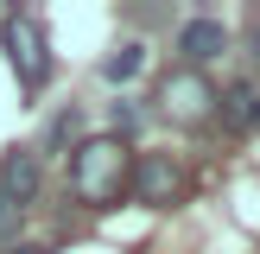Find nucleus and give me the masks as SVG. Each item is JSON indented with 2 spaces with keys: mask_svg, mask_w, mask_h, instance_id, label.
<instances>
[{
  "mask_svg": "<svg viewBox=\"0 0 260 254\" xmlns=\"http://www.w3.org/2000/svg\"><path fill=\"white\" fill-rule=\"evenodd\" d=\"M127 146L114 134H83L70 146V197L83 203V210H108V203H121L127 190Z\"/></svg>",
  "mask_w": 260,
  "mask_h": 254,
  "instance_id": "obj_1",
  "label": "nucleus"
},
{
  "mask_svg": "<svg viewBox=\"0 0 260 254\" xmlns=\"http://www.w3.org/2000/svg\"><path fill=\"white\" fill-rule=\"evenodd\" d=\"M0 51H7L13 76H19L25 96H38V89L51 83V45H45V25L32 19V13H7L0 19Z\"/></svg>",
  "mask_w": 260,
  "mask_h": 254,
  "instance_id": "obj_2",
  "label": "nucleus"
},
{
  "mask_svg": "<svg viewBox=\"0 0 260 254\" xmlns=\"http://www.w3.org/2000/svg\"><path fill=\"white\" fill-rule=\"evenodd\" d=\"M159 114L172 127H210L216 121V89L203 70H172L159 83Z\"/></svg>",
  "mask_w": 260,
  "mask_h": 254,
  "instance_id": "obj_3",
  "label": "nucleus"
},
{
  "mask_svg": "<svg viewBox=\"0 0 260 254\" xmlns=\"http://www.w3.org/2000/svg\"><path fill=\"white\" fill-rule=\"evenodd\" d=\"M127 190H134V203H146V210H172V203L184 197V172H178L172 152H140V159L127 165Z\"/></svg>",
  "mask_w": 260,
  "mask_h": 254,
  "instance_id": "obj_4",
  "label": "nucleus"
},
{
  "mask_svg": "<svg viewBox=\"0 0 260 254\" xmlns=\"http://www.w3.org/2000/svg\"><path fill=\"white\" fill-rule=\"evenodd\" d=\"M38 184H45V165H38L32 146H13L7 159H0V197L13 203V210H25V203L38 197Z\"/></svg>",
  "mask_w": 260,
  "mask_h": 254,
  "instance_id": "obj_5",
  "label": "nucleus"
},
{
  "mask_svg": "<svg viewBox=\"0 0 260 254\" xmlns=\"http://www.w3.org/2000/svg\"><path fill=\"white\" fill-rule=\"evenodd\" d=\"M178 51H184V70H197V64H216V57L229 51V25H222V19H203V13H197V19H184V25H178Z\"/></svg>",
  "mask_w": 260,
  "mask_h": 254,
  "instance_id": "obj_6",
  "label": "nucleus"
},
{
  "mask_svg": "<svg viewBox=\"0 0 260 254\" xmlns=\"http://www.w3.org/2000/svg\"><path fill=\"white\" fill-rule=\"evenodd\" d=\"M216 121L229 134H260V83H235L216 96Z\"/></svg>",
  "mask_w": 260,
  "mask_h": 254,
  "instance_id": "obj_7",
  "label": "nucleus"
},
{
  "mask_svg": "<svg viewBox=\"0 0 260 254\" xmlns=\"http://www.w3.org/2000/svg\"><path fill=\"white\" fill-rule=\"evenodd\" d=\"M140 70H146V45H134V38H127V45H114L108 57H102V76H108V83H134Z\"/></svg>",
  "mask_w": 260,
  "mask_h": 254,
  "instance_id": "obj_8",
  "label": "nucleus"
},
{
  "mask_svg": "<svg viewBox=\"0 0 260 254\" xmlns=\"http://www.w3.org/2000/svg\"><path fill=\"white\" fill-rule=\"evenodd\" d=\"M76 140H83V108L51 114V127H45V152H63V146H76Z\"/></svg>",
  "mask_w": 260,
  "mask_h": 254,
  "instance_id": "obj_9",
  "label": "nucleus"
},
{
  "mask_svg": "<svg viewBox=\"0 0 260 254\" xmlns=\"http://www.w3.org/2000/svg\"><path fill=\"white\" fill-rule=\"evenodd\" d=\"M108 127H114V140H121V146H127V140H134L140 134V127H146V114H140V102H108Z\"/></svg>",
  "mask_w": 260,
  "mask_h": 254,
  "instance_id": "obj_10",
  "label": "nucleus"
},
{
  "mask_svg": "<svg viewBox=\"0 0 260 254\" xmlns=\"http://www.w3.org/2000/svg\"><path fill=\"white\" fill-rule=\"evenodd\" d=\"M0 235H7V241H19V210H13L7 197H0Z\"/></svg>",
  "mask_w": 260,
  "mask_h": 254,
  "instance_id": "obj_11",
  "label": "nucleus"
},
{
  "mask_svg": "<svg viewBox=\"0 0 260 254\" xmlns=\"http://www.w3.org/2000/svg\"><path fill=\"white\" fill-rule=\"evenodd\" d=\"M7 254H51V248H45V241H13Z\"/></svg>",
  "mask_w": 260,
  "mask_h": 254,
  "instance_id": "obj_12",
  "label": "nucleus"
},
{
  "mask_svg": "<svg viewBox=\"0 0 260 254\" xmlns=\"http://www.w3.org/2000/svg\"><path fill=\"white\" fill-rule=\"evenodd\" d=\"M248 51H254V64H260V19H254V32H248Z\"/></svg>",
  "mask_w": 260,
  "mask_h": 254,
  "instance_id": "obj_13",
  "label": "nucleus"
}]
</instances>
